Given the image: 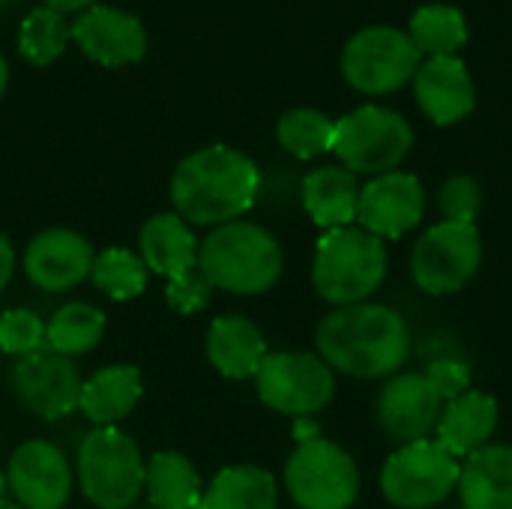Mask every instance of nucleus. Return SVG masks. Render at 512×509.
Wrapping results in <instances>:
<instances>
[{"label":"nucleus","instance_id":"1","mask_svg":"<svg viewBox=\"0 0 512 509\" xmlns=\"http://www.w3.org/2000/svg\"><path fill=\"white\" fill-rule=\"evenodd\" d=\"M318 357L351 378H387L411 354L405 318L381 303H354L333 309L315 333Z\"/></svg>","mask_w":512,"mask_h":509},{"label":"nucleus","instance_id":"2","mask_svg":"<svg viewBox=\"0 0 512 509\" xmlns=\"http://www.w3.org/2000/svg\"><path fill=\"white\" fill-rule=\"evenodd\" d=\"M261 189L258 165L228 147L210 144L189 153L171 174L174 213L189 225H225L252 210Z\"/></svg>","mask_w":512,"mask_h":509},{"label":"nucleus","instance_id":"3","mask_svg":"<svg viewBox=\"0 0 512 509\" xmlns=\"http://www.w3.org/2000/svg\"><path fill=\"white\" fill-rule=\"evenodd\" d=\"M198 270L210 288L252 297L270 291L282 276V246L255 222H225L198 243Z\"/></svg>","mask_w":512,"mask_h":509},{"label":"nucleus","instance_id":"4","mask_svg":"<svg viewBox=\"0 0 512 509\" xmlns=\"http://www.w3.org/2000/svg\"><path fill=\"white\" fill-rule=\"evenodd\" d=\"M387 273V246L363 228H333L318 240L312 285L333 306L366 303Z\"/></svg>","mask_w":512,"mask_h":509},{"label":"nucleus","instance_id":"5","mask_svg":"<svg viewBox=\"0 0 512 509\" xmlns=\"http://www.w3.org/2000/svg\"><path fill=\"white\" fill-rule=\"evenodd\" d=\"M147 465L120 429H93L78 447V486L99 509H129L144 492Z\"/></svg>","mask_w":512,"mask_h":509},{"label":"nucleus","instance_id":"6","mask_svg":"<svg viewBox=\"0 0 512 509\" xmlns=\"http://www.w3.org/2000/svg\"><path fill=\"white\" fill-rule=\"evenodd\" d=\"M414 147L411 123L384 105H360L336 120L333 153L351 174H387L402 165Z\"/></svg>","mask_w":512,"mask_h":509},{"label":"nucleus","instance_id":"7","mask_svg":"<svg viewBox=\"0 0 512 509\" xmlns=\"http://www.w3.org/2000/svg\"><path fill=\"white\" fill-rule=\"evenodd\" d=\"M423 57L411 36L390 24H372L357 30L345 48H342V75L345 81L366 93V96H384L396 93L405 84L414 81Z\"/></svg>","mask_w":512,"mask_h":509},{"label":"nucleus","instance_id":"8","mask_svg":"<svg viewBox=\"0 0 512 509\" xmlns=\"http://www.w3.org/2000/svg\"><path fill=\"white\" fill-rule=\"evenodd\" d=\"M462 465L438 441L402 444L381 471V492L399 509L441 507L459 489Z\"/></svg>","mask_w":512,"mask_h":509},{"label":"nucleus","instance_id":"9","mask_svg":"<svg viewBox=\"0 0 512 509\" xmlns=\"http://www.w3.org/2000/svg\"><path fill=\"white\" fill-rule=\"evenodd\" d=\"M285 486L300 509H351L360 495V471L336 441L312 438L291 453Z\"/></svg>","mask_w":512,"mask_h":509},{"label":"nucleus","instance_id":"10","mask_svg":"<svg viewBox=\"0 0 512 509\" xmlns=\"http://www.w3.org/2000/svg\"><path fill=\"white\" fill-rule=\"evenodd\" d=\"M258 399L285 417H315L336 396L333 369L318 354H267L255 375Z\"/></svg>","mask_w":512,"mask_h":509},{"label":"nucleus","instance_id":"11","mask_svg":"<svg viewBox=\"0 0 512 509\" xmlns=\"http://www.w3.org/2000/svg\"><path fill=\"white\" fill-rule=\"evenodd\" d=\"M483 243L477 225L438 222L432 225L411 252V276L420 291L432 297L462 291L480 270Z\"/></svg>","mask_w":512,"mask_h":509},{"label":"nucleus","instance_id":"12","mask_svg":"<svg viewBox=\"0 0 512 509\" xmlns=\"http://www.w3.org/2000/svg\"><path fill=\"white\" fill-rule=\"evenodd\" d=\"M12 393L15 399L42 420H60L72 414L81 402V375L69 357L54 351H36L21 357L12 369Z\"/></svg>","mask_w":512,"mask_h":509},{"label":"nucleus","instance_id":"13","mask_svg":"<svg viewBox=\"0 0 512 509\" xmlns=\"http://www.w3.org/2000/svg\"><path fill=\"white\" fill-rule=\"evenodd\" d=\"M426 210L423 183L408 171H387L360 186L357 222L378 240H396L414 231Z\"/></svg>","mask_w":512,"mask_h":509},{"label":"nucleus","instance_id":"14","mask_svg":"<svg viewBox=\"0 0 512 509\" xmlns=\"http://www.w3.org/2000/svg\"><path fill=\"white\" fill-rule=\"evenodd\" d=\"M6 486L24 509H63L72 495L69 459L51 441H24L6 465Z\"/></svg>","mask_w":512,"mask_h":509},{"label":"nucleus","instance_id":"15","mask_svg":"<svg viewBox=\"0 0 512 509\" xmlns=\"http://www.w3.org/2000/svg\"><path fill=\"white\" fill-rule=\"evenodd\" d=\"M72 42L105 69L141 63L147 54V30L138 15L105 3H93L72 21Z\"/></svg>","mask_w":512,"mask_h":509},{"label":"nucleus","instance_id":"16","mask_svg":"<svg viewBox=\"0 0 512 509\" xmlns=\"http://www.w3.org/2000/svg\"><path fill=\"white\" fill-rule=\"evenodd\" d=\"M444 411V399L423 372L390 378L378 393V423L387 438L399 444L426 441Z\"/></svg>","mask_w":512,"mask_h":509},{"label":"nucleus","instance_id":"17","mask_svg":"<svg viewBox=\"0 0 512 509\" xmlns=\"http://www.w3.org/2000/svg\"><path fill=\"white\" fill-rule=\"evenodd\" d=\"M93 261V246L72 228H48L24 249V273L30 285L45 294H63L84 282L93 270Z\"/></svg>","mask_w":512,"mask_h":509},{"label":"nucleus","instance_id":"18","mask_svg":"<svg viewBox=\"0 0 512 509\" xmlns=\"http://www.w3.org/2000/svg\"><path fill=\"white\" fill-rule=\"evenodd\" d=\"M411 84L420 111L435 126H453L477 105L474 75L462 57H423Z\"/></svg>","mask_w":512,"mask_h":509},{"label":"nucleus","instance_id":"19","mask_svg":"<svg viewBox=\"0 0 512 509\" xmlns=\"http://www.w3.org/2000/svg\"><path fill=\"white\" fill-rule=\"evenodd\" d=\"M267 357L264 333L243 315H222L207 327V360L231 381L255 378Z\"/></svg>","mask_w":512,"mask_h":509},{"label":"nucleus","instance_id":"20","mask_svg":"<svg viewBox=\"0 0 512 509\" xmlns=\"http://www.w3.org/2000/svg\"><path fill=\"white\" fill-rule=\"evenodd\" d=\"M141 261L162 279H177L198 267V240L192 225L177 213H156L144 222L141 234Z\"/></svg>","mask_w":512,"mask_h":509},{"label":"nucleus","instance_id":"21","mask_svg":"<svg viewBox=\"0 0 512 509\" xmlns=\"http://www.w3.org/2000/svg\"><path fill=\"white\" fill-rule=\"evenodd\" d=\"M495 429H498V402L477 390H468L465 396L447 402L435 426L438 444L456 459L489 447Z\"/></svg>","mask_w":512,"mask_h":509},{"label":"nucleus","instance_id":"22","mask_svg":"<svg viewBox=\"0 0 512 509\" xmlns=\"http://www.w3.org/2000/svg\"><path fill=\"white\" fill-rule=\"evenodd\" d=\"M141 393L144 384L135 366H105L84 381L78 411H84L96 429H111L135 411Z\"/></svg>","mask_w":512,"mask_h":509},{"label":"nucleus","instance_id":"23","mask_svg":"<svg viewBox=\"0 0 512 509\" xmlns=\"http://www.w3.org/2000/svg\"><path fill=\"white\" fill-rule=\"evenodd\" d=\"M465 509H512V447L489 444L468 456L459 474Z\"/></svg>","mask_w":512,"mask_h":509},{"label":"nucleus","instance_id":"24","mask_svg":"<svg viewBox=\"0 0 512 509\" xmlns=\"http://www.w3.org/2000/svg\"><path fill=\"white\" fill-rule=\"evenodd\" d=\"M360 183L342 165H324L303 177V207L315 225L333 231L357 222Z\"/></svg>","mask_w":512,"mask_h":509},{"label":"nucleus","instance_id":"25","mask_svg":"<svg viewBox=\"0 0 512 509\" xmlns=\"http://www.w3.org/2000/svg\"><path fill=\"white\" fill-rule=\"evenodd\" d=\"M279 489L270 471L255 465H234L213 477L198 509H276Z\"/></svg>","mask_w":512,"mask_h":509},{"label":"nucleus","instance_id":"26","mask_svg":"<svg viewBox=\"0 0 512 509\" xmlns=\"http://www.w3.org/2000/svg\"><path fill=\"white\" fill-rule=\"evenodd\" d=\"M144 492L153 509H198L201 477L183 453L162 450L147 462Z\"/></svg>","mask_w":512,"mask_h":509},{"label":"nucleus","instance_id":"27","mask_svg":"<svg viewBox=\"0 0 512 509\" xmlns=\"http://www.w3.org/2000/svg\"><path fill=\"white\" fill-rule=\"evenodd\" d=\"M417 45L420 57H459L468 45V18L453 3H426L411 15L405 30Z\"/></svg>","mask_w":512,"mask_h":509},{"label":"nucleus","instance_id":"28","mask_svg":"<svg viewBox=\"0 0 512 509\" xmlns=\"http://www.w3.org/2000/svg\"><path fill=\"white\" fill-rule=\"evenodd\" d=\"M105 336V315L90 303H66L45 324V342L60 357L90 354Z\"/></svg>","mask_w":512,"mask_h":509},{"label":"nucleus","instance_id":"29","mask_svg":"<svg viewBox=\"0 0 512 509\" xmlns=\"http://www.w3.org/2000/svg\"><path fill=\"white\" fill-rule=\"evenodd\" d=\"M336 120L318 108H291L276 123V141L294 159H315L333 150Z\"/></svg>","mask_w":512,"mask_h":509},{"label":"nucleus","instance_id":"30","mask_svg":"<svg viewBox=\"0 0 512 509\" xmlns=\"http://www.w3.org/2000/svg\"><path fill=\"white\" fill-rule=\"evenodd\" d=\"M69 39L72 24L63 12L48 6H36L33 12H27L18 27V51L33 66H51L66 51Z\"/></svg>","mask_w":512,"mask_h":509},{"label":"nucleus","instance_id":"31","mask_svg":"<svg viewBox=\"0 0 512 509\" xmlns=\"http://www.w3.org/2000/svg\"><path fill=\"white\" fill-rule=\"evenodd\" d=\"M90 279L105 297H111L117 303L135 300L147 288V264L141 261V255L111 246L96 255Z\"/></svg>","mask_w":512,"mask_h":509},{"label":"nucleus","instance_id":"32","mask_svg":"<svg viewBox=\"0 0 512 509\" xmlns=\"http://www.w3.org/2000/svg\"><path fill=\"white\" fill-rule=\"evenodd\" d=\"M45 345V321L30 309H9L0 315V351L9 357H30Z\"/></svg>","mask_w":512,"mask_h":509},{"label":"nucleus","instance_id":"33","mask_svg":"<svg viewBox=\"0 0 512 509\" xmlns=\"http://www.w3.org/2000/svg\"><path fill=\"white\" fill-rule=\"evenodd\" d=\"M438 204L444 210V222L474 225L480 207H483V189L471 174H453L438 195Z\"/></svg>","mask_w":512,"mask_h":509},{"label":"nucleus","instance_id":"34","mask_svg":"<svg viewBox=\"0 0 512 509\" xmlns=\"http://www.w3.org/2000/svg\"><path fill=\"white\" fill-rule=\"evenodd\" d=\"M210 294H213V288H210V282L201 276L198 267L189 270V273H183V276H177V279H168V288H165L168 303H171L180 315H192V312L207 309Z\"/></svg>","mask_w":512,"mask_h":509},{"label":"nucleus","instance_id":"35","mask_svg":"<svg viewBox=\"0 0 512 509\" xmlns=\"http://www.w3.org/2000/svg\"><path fill=\"white\" fill-rule=\"evenodd\" d=\"M423 375L432 381V387L438 390V396L444 402H453V399L465 396L468 387H471V369L462 360H453V357L435 360Z\"/></svg>","mask_w":512,"mask_h":509},{"label":"nucleus","instance_id":"36","mask_svg":"<svg viewBox=\"0 0 512 509\" xmlns=\"http://www.w3.org/2000/svg\"><path fill=\"white\" fill-rule=\"evenodd\" d=\"M12 270H15V252H12V243L0 234V291L9 285Z\"/></svg>","mask_w":512,"mask_h":509},{"label":"nucleus","instance_id":"37","mask_svg":"<svg viewBox=\"0 0 512 509\" xmlns=\"http://www.w3.org/2000/svg\"><path fill=\"white\" fill-rule=\"evenodd\" d=\"M96 0H42V6H48V9H57V12H63V15H81L84 9H90Z\"/></svg>","mask_w":512,"mask_h":509},{"label":"nucleus","instance_id":"38","mask_svg":"<svg viewBox=\"0 0 512 509\" xmlns=\"http://www.w3.org/2000/svg\"><path fill=\"white\" fill-rule=\"evenodd\" d=\"M294 438H297V444H306L312 438H321V426L312 417H300L297 426H294Z\"/></svg>","mask_w":512,"mask_h":509},{"label":"nucleus","instance_id":"39","mask_svg":"<svg viewBox=\"0 0 512 509\" xmlns=\"http://www.w3.org/2000/svg\"><path fill=\"white\" fill-rule=\"evenodd\" d=\"M6 84H9V63H6V57L0 54V96L6 93Z\"/></svg>","mask_w":512,"mask_h":509},{"label":"nucleus","instance_id":"40","mask_svg":"<svg viewBox=\"0 0 512 509\" xmlns=\"http://www.w3.org/2000/svg\"><path fill=\"white\" fill-rule=\"evenodd\" d=\"M0 509H24L21 504H15V501H9V498H3L0 495Z\"/></svg>","mask_w":512,"mask_h":509},{"label":"nucleus","instance_id":"41","mask_svg":"<svg viewBox=\"0 0 512 509\" xmlns=\"http://www.w3.org/2000/svg\"><path fill=\"white\" fill-rule=\"evenodd\" d=\"M0 3H3V0H0Z\"/></svg>","mask_w":512,"mask_h":509}]
</instances>
